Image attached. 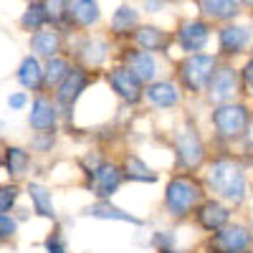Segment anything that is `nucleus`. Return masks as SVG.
Listing matches in <instances>:
<instances>
[{
  "mask_svg": "<svg viewBox=\"0 0 253 253\" xmlns=\"http://www.w3.org/2000/svg\"><path fill=\"white\" fill-rule=\"evenodd\" d=\"M8 107H10V109H23V107H26V94H13V96L8 99Z\"/></svg>",
  "mask_w": 253,
  "mask_h": 253,
  "instance_id": "obj_34",
  "label": "nucleus"
},
{
  "mask_svg": "<svg viewBox=\"0 0 253 253\" xmlns=\"http://www.w3.org/2000/svg\"><path fill=\"white\" fill-rule=\"evenodd\" d=\"M119 182H122V172L117 170L114 165H101L99 170L94 172V190H96V195H101V198L114 195V190L119 187Z\"/></svg>",
  "mask_w": 253,
  "mask_h": 253,
  "instance_id": "obj_11",
  "label": "nucleus"
},
{
  "mask_svg": "<svg viewBox=\"0 0 253 253\" xmlns=\"http://www.w3.org/2000/svg\"><path fill=\"white\" fill-rule=\"evenodd\" d=\"M89 84V76L84 74L81 69H71L69 76L61 81V89H58V101L63 104V107H69L71 101H76V96L86 89Z\"/></svg>",
  "mask_w": 253,
  "mask_h": 253,
  "instance_id": "obj_10",
  "label": "nucleus"
},
{
  "mask_svg": "<svg viewBox=\"0 0 253 253\" xmlns=\"http://www.w3.org/2000/svg\"><path fill=\"white\" fill-rule=\"evenodd\" d=\"M172 241H175V238H170V236H165V233L155 236V243H157V246H167V251L172 248Z\"/></svg>",
  "mask_w": 253,
  "mask_h": 253,
  "instance_id": "obj_36",
  "label": "nucleus"
},
{
  "mask_svg": "<svg viewBox=\"0 0 253 253\" xmlns=\"http://www.w3.org/2000/svg\"><path fill=\"white\" fill-rule=\"evenodd\" d=\"M177 41H180V46L185 51H200L205 43H208V26L200 23V20H190V23H185L177 33Z\"/></svg>",
  "mask_w": 253,
  "mask_h": 253,
  "instance_id": "obj_9",
  "label": "nucleus"
},
{
  "mask_svg": "<svg viewBox=\"0 0 253 253\" xmlns=\"http://www.w3.org/2000/svg\"><path fill=\"white\" fill-rule=\"evenodd\" d=\"M248 43V28L241 26H225L220 31V48L225 53H238Z\"/></svg>",
  "mask_w": 253,
  "mask_h": 253,
  "instance_id": "obj_17",
  "label": "nucleus"
},
{
  "mask_svg": "<svg viewBox=\"0 0 253 253\" xmlns=\"http://www.w3.org/2000/svg\"><path fill=\"white\" fill-rule=\"evenodd\" d=\"M89 215L104 218V220H124V223H134V225L142 223L139 218H134V215H129V213H124L122 208H114V205H109V203H96V205H91V208H89Z\"/></svg>",
  "mask_w": 253,
  "mask_h": 253,
  "instance_id": "obj_20",
  "label": "nucleus"
},
{
  "mask_svg": "<svg viewBox=\"0 0 253 253\" xmlns=\"http://www.w3.org/2000/svg\"><path fill=\"white\" fill-rule=\"evenodd\" d=\"M124 170H126V177L139 180V182H155V180H157V175H155V172H152L139 157H126Z\"/></svg>",
  "mask_w": 253,
  "mask_h": 253,
  "instance_id": "obj_24",
  "label": "nucleus"
},
{
  "mask_svg": "<svg viewBox=\"0 0 253 253\" xmlns=\"http://www.w3.org/2000/svg\"><path fill=\"white\" fill-rule=\"evenodd\" d=\"M48 20V10H46V5H31L26 13H23V18H20V23H23V28H31V31H36V28H41Z\"/></svg>",
  "mask_w": 253,
  "mask_h": 253,
  "instance_id": "obj_27",
  "label": "nucleus"
},
{
  "mask_svg": "<svg viewBox=\"0 0 253 253\" xmlns=\"http://www.w3.org/2000/svg\"><path fill=\"white\" fill-rule=\"evenodd\" d=\"M43 76H46V71H41L36 58H31V56L23 58V63H20V69H18V81L23 84L26 89L36 91L41 86V81H43Z\"/></svg>",
  "mask_w": 253,
  "mask_h": 253,
  "instance_id": "obj_19",
  "label": "nucleus"
},
{
  "mask_svg": "<svg viewBox=\"0 0 253 253\" xmlns=\"http://www.w3.org/2000/svg\"><path fill=\"white\" fill-rule=\"evenodd\" d=\"M208 182L220 198H225L230 203H243V198H246V177L241 172V167L228 160H220L210 167Z\"/></svg>",
  "mask_w": 253,
  "mask_h": 253,
  "instance_id": "obj_1",
  "label": "nucleus"
},
{
  "mask_svg": "<svg viewBox=\"0 0 253 253\" xmlns=\"http://www.w3.org/2000/svg\"><path fill=\"white\" fill-rule=\"evenodd\" d=\"M81 56H84V61H86V63L96 66V63H101L104 58H107V43H104V41H86V43H84Z\"/></svg>",
  "mask_w": 253,
  "mask_h": 253,
  "instance_id": "obj_28",
  "label": "nucleus"
},
{
  "mask_svg": "<svg viewBox=\"0 0 253 253\" xmlns=\"http://www.w3.org/2000/svg\"><path fill=\"white\" fill-rule=\"evenodd\" d=\"M243 3H248V5H253V0H243Z\"/></svg>",
  "mask_w": 253,
  "mask_h": 253,
  "instance_id": "obj_40",
  "label": "nucleus"
},
{
  "mask_svg": "<svg viewBox=\"0 0 253 253\" xmlns=\"http://www.w3.org/2000/svg\"><path fill=\"white\" fill-rule=\"evenodd\" d=\"M46 251H48V253H66V248H63V241H61L58 236L46 238Z\"/></svg>",
  "mask_w": 253,
  "mask_h": 253,
  "instance_id": "obj_33",
  "label": "nucleus"
},
{
  "mask_svg": "<svg viewBox=\"0 0 253 253\" xmlns=\"http://www.w3.org/2000/svg\"><path fill=\"white\" fill-rule=\"evenodd\" d=\"M213 124L218 126V132L223 137H238L243 134L246 124H248V112L241 104H223L213 114Z\"/></svg>",
  "mask_w": 253,
  "mask_h": 253,
  "instance_id": "obj_4",
  "label": "nucleus"
},
{
  "mask_svg": "<svg viewBox=\"0 0 253 253\" xmlns=\"http://www.w3.org/2000/svg\"><path fill=\"white\" fill-rule=\"evenodd\" d=\"M33 129H51L56 124V109L51 107V101L46 99H36L31 107V117H28Z\"/></svg>",
  "mask_w": 253,
  "mask_h": 253,
  "instance_id": "obj_15",
  "label": "nucleus"
},
{
  "mask_svg": "<svg viewBox=\"0 0 253 253\" xmlns=\"http://www.w3.org/2000/svg\"><path fill=\"white\" fill-rule=\"evenodd\" d=\"M46 10H48V18H51V20H63V18L69 15L66 0H48V3H46Z\"/></svg>",
  "mask_w": 253,
  "mask_h": 253,
  "instance_id": "obj_30",
  "label": "nucleus"
},
{
  "mask_svg": "<svg viewBox=\"0 0 253 253\" xmlns=\"http://www.w3.org/2000/svg\"><path fill=\"white\" fill-rule=\"evenodd\" d=\"M69 18L79 26H91L99 20V5L94 0H66Z\"/></svg>",
  "mask_w": 253,
  "mask_h": 253,
  "instance_id": "obj_12",
  "label": "nucleus"
},
{
  "mask_svg": "<svg viewBox=\"0 0 253 253\" xmlns=\"http://www.w3.org/2000/svg\"><path fill=\"white\" fill-rule=\"evenodd\" d=\"M31 48L38 53V56H46V58H53L56 51H58V36L53 31H41L31 38Z\"/></svg>",
  "mask_w": 253,
  "mask_h": 253,
  "instance_id": "obj_21",
  "label": "nucleus"
},
{
  "mask_svg": "<svg viewBox=\"0 0 253 253\" xmlns=\"http://www.w3.org/2000/svg\"><path fill=\"white\" fill-rule=\"evenodd\" d=\"M175 150H177L182 167H198L203 162V142L195 134V129H190V126H185V129L175 134Z\"/></svg>",
  "mask_w": 253,
  "mask_h": 253,
  "instance_id": "obj_5",
  "label": "nucleus"
},
{
  "mask_svg": "<svg viewBox=\"0 0 253 253\" xmlns=\"http://www.w3.org/2000/svg\"><path fill=\"white\" fill-rule=\"evenodd\" d=\"M147 99H150L155 107H175V104L180 101V91L172 86V84H167V81H157V84H150L147 86Z\"/></svg>",
  "mask_w": 253,
  "mask_h": 253,
  "instance_id": "obj_14",
  "label": "nucleus"
},
{
  "mask_svg": "<svg viewBox=\"0 0 253 253\" xmlns=\"http://www.w3.org/2000/svg\"><path fill=\"white\" fill-rule=\"evenodd\" d=\"M51 142H53L51 137L48 139H36V147H51Z\"/></svg>",
  "mask_w": 253,
  "mask_h": 253,
  "instance_id": "obj_38",
  "label": "nucleus"
},
{
  "mask_svg": "<svg viewBox=\"0 0 253 253\" xmlns=\"http://www.w3.org/2000/svg\"><path fill=\"white\" fill-rule=\"evenodd\" d=\"M251 236L248 230L241 228V225H233V228H223L220 233L213 238V246L223 253H241L246 246H248Z\"/></svg>",
  "mask_w": 253,
  "mask_h": 253,
  "instance_id": "obj_8",
  "label": "nucleus"
},
{
  "mask_svg": "<svg viewBox=\"0 0 253 253\" xmlns=\"http://www.w3.org/2000/svg\"><path fill=\"white\" fill-rule=\"evenodd\" d=\"M243 81H246V86L253 91V61H251L248 66L243 69Z\"/></svg>",
  "mask_w": 253,
  "mask_h": 253,
  "instance_id": "obj_35",
  "label": "nucleus"
},
{
  "mask_svg": "<svg viewBox=\"0 0 253 253\" xmlns=\"http://www.w3.org/2000/svg\"><path fill=\"white\" fill-rule=\"evenodd\" d=\"M126 61H129V69L139 76V81H152V76L157 74V63H155V56L150 51L129 53V56H126Z\"/></svg>",
  "mask_w": 253,
  "mask_h": 253,
  "instance_id": "obj_16",
  "label": "nucleus"
},
{
  "mask_svg": "<svg viewBox=\"0 0 253 253\" xmlns=\"http://www.w3.org/2000/svg\"><path fill=\"white\" fill-rule=\"evenodd\" d=\"M13 233H15V220H13L8 213H3V215H0V236L10 238Z\"/></svg>",
  "mask_w": 253,
  "mask_h": 253,
  "instance_id": "obj_32",
  "label": "nucleus"
},
{
  "mask_svg": "<svg viewBox=\"0 0 253 253\" xmlns=\"http://www.w3.org/2000/svg\"><path fill=\"white\" fill-rule=\"evenodd\" d=\"M208 94H210L213 101H225L233 94H238V76H236V71L228 69V66L218 69L213 74V79H210V84H208Z\"/></svg>",
  "mask_w": 253,
  "mask_h": 253,
  "instance_id": "obj_6",
  "label": "nucleus"
},
{
  "mask_svg": "<svg viewBox=\"0 0 253 253\" xmlns=\"http://www.w3.org/2000/svg\"><path fill=\"white\" fill-rule=\"evenodd\" d=\"M248 142L253 144V126H251V132H248Z\"/></svg>",
  "mask_w": 253,
  "mask_h": 253,
  "instance_id": "obj_39",
  "label": "nucleus"
},
{
  "mask_svg": "<svg viewBox=\"0 0 253 253\" xmlns=\"http://www.w3.org/2000/svg\"><path fill=\"white\" fill-rule=\"evenodd\" d=\"M31 3H36V0H31Z\"/></svg>",
  "mask_w": 253,
  "mask_h": 253,
  "instance_id": "obj_42",
  "label": "nucleus"
},
{
  "mask_svg": "<svg viewBox=\"0 0 253 253\" xmlns=\"http://www.w3.org/2000/svg\"><path fill=\"white\" fill-rule=\"evenodd\" d=\"M200 8L210 18H233L238 13L236 0H200Z\"/></svg>",
  "mask_w": 253,
  "mask_h": 253,
  "instance_id": "obj_22",
  "label": "nucleus"
},
{
  "mask_svg": "<svg viewBox=\"0 0 253 253\" xmlns=\"http://www.w3.org/2000/svg\"><path fill=\"white\" fill-rule=\"evenodd\" d=\"M144 8L150 10V13H152V10H160V8H162V0H144Z\"/></svg>",
  "mask_w": 253,
  "mask_h": 253,
  "instance_id": "obj_37",
  "label": "nucleus"
},
{
  "mask_svg": "<svg viewBox=\"0 0 253 253\" xmlns=\"http://www.w3.org/2000/svg\"><path fill=\"white\" fill-rule=\"evenodd\" d=\"M109 84L122 99H126V101L139 99V76L132 69H114L109 74Z\"/></svg>",
  "mask_w": 253,
  "mask_h": 253,
  "instance_id": "obj_7",
  "label": "nucleus"
},
{
  "mask_svg": "<svg viewBox=\"0 0 253 253\" xmlns=\"http://www.w3.org/2000/svg\"><path fill=\"white\" fill-rule=\"evenodd\" d=\"M28 167V152H23L20 147H8L5 150V170L10 175H23Z\"/></svg>",
  "mask_w": 253,
  "mask_h": 253,
  "instance_id": "obj_25",
  "label": "nucleus"
},
{
  "mask_svg": "<svg viewBox=\"0 0 253 253\" xmlns=\"http://www.w3.org/2000/svg\"><path fill=\"white\" fill-rule=\"evenodd\" d=\"M198 220L205 230H220L225 223H228V208H223L220 203H205L200 210H198Z\"/></svg>",
  "mask_w": 253,
  "mask_h": 253,
  "instance_id": "obj_13",
  "label": "nucleus"
},
{
  "mask_svg": "<svg viewBox=\"0 0 253 253\" xmlns=\"http://www.w3.org/2000/svg\"><path fill=\"white\" fill-rule=\"evenodd\" d=\"M165 253H175V251H172V248H170V251H165Z\"/></svg>",
  "mask_w": 253,
  "mask_h": 253,
  "instance_id": "obj_41",
  "label": "nucleus"
},
{
  "mask_svg": "<svg viewBox=\"0 0 253 253\" xmlns=\"http://www.w3.org/2000/svg\"><path fill=\"white\" fill-rule=\"evenodd\" d=\"M15 198H18V190L15 187H3V193H0V210L8 213L10 205L15 203Z\"/></svg>",
  "mask_w": 253,
  "mask_h": 253,
  "instance_id": "obj_31",
  "label": "nucleus"
},
{
  "mask_svg": "<svg viewBox=\"0 0 253 253\" xmlns=\"http://www.w3.org/2000/svg\"><path fill=\"white\" fill-rule=\"evenodd\" d=\"M137 43L144 48V51H160L165 43H167V38H165V33L160 31V28H150V26H144V28H139L137 31Z\"/></svg>",
  "mask_w": 253,
  "mask_h": 253,
  "instance_id": "obj_23",
  "label": "nucleus"
},
{
  "mask_svg": "<svg viewBox=\"0 0 253 253\" xmlns=\"http://www.w3.org/2000/svg\"><path fill=\"white\" fill-rule=\"evenodd\" d=\"M213 69H215V58L213 56H190V58H185L180 74H182L185 86L198 91L213 79Z\"/></svg>",
  "mask_w": 253,
  "mask_h": 253,
  "instance_id": "obj_3",
  "label": "nucleus"
},
{
  "mask_svg": "<svg viewBox=\"0 0 253 253\" xmlns=\"http://www.w3.org/2000/svg\"><path fill=\"white\" fill-rule=\"evenodd\" d=\"M200 200V187L187 180V177H175L170 185H167V193H165V205L172 215L182 218L190 213V208Z\"/></svg>",
  "mask_w": 253,
  "mask_h": 253,
  "instance_id": "obj_2",
  "label": "nucleus"
},
{
  "mask_svg": "<svg viewBox=\"0 0 253 253\" xmlns=\"http://www.w3.org/2000/svg\"><path fill=\"white\" fill-rule=\"evenodd\" d=\"M28 195L33 200V208H36V213L38 215H43V218H56V210H53V203H51V193L43 187V185H38V182H31L28 185Z\"/></svg>",
  "mask_w": 253,
  "mask_h": 253,
  "instance_id": "obj_18",
  "label": "nucleus"
},
{
  "mask_svg": "<svg viewBox=\"0 0 253 253\" xmlns=\"http://www.w3.org/2000/svg\"><path fill=\"white\" fill-rule=\"evenodd\" d=\"M137 23V10L134 8H129V5H122L117 13H114V18H112V28L117 31V33H126V31H132V26Z\"/></svg>",
  "mask_w": 253,
  "mask_h": 253,
  "instance_id": "obj_26",
  "label": "nucleus"
},
{
  "mask_svg": "<svg viewBox=\"0 0 253 253\" xmlns=\"http://www.w3.org/2000/svg\"><path fill=\"white\" fill-rule=\"evenodd\" d=\"M69 76V66H66V61H61V58H48L46 63V81L48 84H58Z\"/></svg>",
  "mask_w": 253,
  "mask_h": 253,
  "instance_id": "obj_29",
  "label": "nucleus"
}]
</instances>
